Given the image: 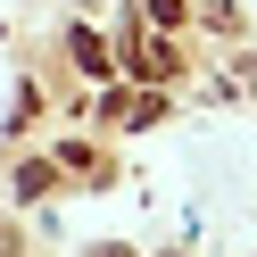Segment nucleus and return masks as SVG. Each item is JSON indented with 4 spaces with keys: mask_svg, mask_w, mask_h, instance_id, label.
<instances>
[{
    "mask_svg": "<svg viewBox=\"0 0 257 257\" xmlns=\"http://www.w3.org/2000/svg\"><path fill=\"white\" fill-rule=\"evenodd\" d=\"M75 58H83V75H100V67H108V42L91 34V25H75Z\"/></svg>",
    "mask_w": 257,
    "mask_h": 257,
    "instance_id": "1",
    "label": "nucleus"
},
{
    "mask_svg": "<svg viewBox=\"0 0 257 257\" xmlns=\"http://www.w3.org/2000/svg\"><path fill=\"white\" fill-rule=\"evenodd\" d=\"M150 17H158V25H174V17H183V0H150Z\"/></svg>",
    "mask_w": 257,
    "mask_h": 257,
    "instance_id": "2",
    "label": "nucleus"
}]
</instances>
